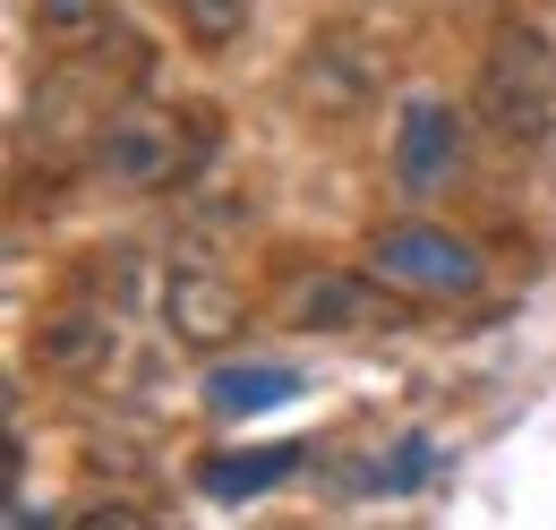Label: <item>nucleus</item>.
Instances as JSON below:
<instances>
[{
    "label": "nucleus",
    "instance_id": "nucleus-3",
    "mask_svg": "<svg viewBox=\"0 0 556 530\" xmlns=\"http://www.w3.org/2000/svg\"><path fill=\"white\" fill-rule=\"evenodd\" d=\"M94 172L112 180V189H129V198H154V189H172L180 172H189V137L172 112H154V103H121L103 137H94Z\"/></svg>",
    "mask_w": 556,
    "mask_h": 530
},
{
    "label": "nucleus",
    "instance_id": "nucleus-2",
    "mask_svg": "<svg viewBox=\"0 0 556 530\" xmlns=\"http://www.w3.org/2000/svg\"><path fill=\"white\" fill-rule=\"evenodd\" d=\"M368 274H386L412 300H471L488 282L480 249L463 231H445V223H377L368 231Z\"/></svg>",
    "mask_w": 556,
    "mask_h": 530
},
{
    "label": "nucleus",
    "instance_id": "nucleus-10",
    "mask_svg": "<svg viewBox=\"0 0 556 530\" xmlns=\"http://www.w3.org/2000/svg\"><path fill=\"white\" fill-rule=\"evenodd\" d=\"M172 9H180V26H189L206 52H223V43L249 26V0H172Z\"/></svg>",
    "mask_w": 556,
    "mask_h": 530
},
{
    "label": "nucleus",
    "instance_id": "nucleus-8",
    "mask_svg": "<svg viewBox=\"0 0 556 530\" xmlns=\"http://www.w3.org/2000/svg\"><path fill=\"white\" fill-rule=\"evenodd\" d=\"M291 394H300V377H291V368H223V377H206V402L223 411V419L266 411V402H291Z\"/></svg>",
    "mask_w": 556,
    "mask_h": 530
},
{
    "label": "nucleus",
    "instance_id": "nucleus-9",
    "mask_svg": "<svg viewBox=\"0 0 556 530\" xmlns=\"http://www.w3.org/2000/svg\"><path fill=\"white\" fill-rule=\"evenodd\" d=\"M291 463H300L291 445L257 454V463H206V488H214V496H257V488H275V479H282Z\"/></svg>",
    "mask_w": 556,
    "mask_h": 530
},
{
    "label": "nucleus",
    "instance_id": "nucleus-7",
    "mask_svg": "<svg viewBox=\"0 0 556 530\" xmlns=\"http://www.w3.org/2000/svg\"><path fill=\"white\" fill-rule=\"evenodd\" d=\"M300 86H308V112H317V103H326V112H359V103L377 94V77H368V68H343V35H326V43L308 52Z\"/></svg>",
    "mask_w": 556,
    "mask_h": 530
},
{
    "label": "nucleus",
    "instance_id": "nucleus-1",
    "mask_svg": "<svg viewBox=\"0 0 556 530\" xmlns=\"http://www.w3.org/2000/svg\"><path fill=\"white\" fill-rule=\"evenodd\" d=\"M471 112L514 146H540L556 129V43L531 26H505L471 77Z\"/></svg>",
    "mask_w": 556,
    "mask_h": 530
},
{
    "label": "nucleus",
    "instance_id": "nucleus-5",
    "mask_svg": "<svg viewBox=\"0 0 556 530\" xmlns=\"http://www.w3.org/2000/svg\"><path fill=\"white\" fill-rule=\"evenodd\" d=\"M163 326H172V342H189V351H231L240 326H249V300L214 265H172L163 274Z\"/></svg>",
    "mask_w": 556,
    "mask_h": 530
},
{
    "label": "nucleus",
    "instance_id": "nucleus-6",
    "mask_svg": "<svg viewBox=\"0 0 556 530\" xmlns=\"http://www.w3.org/2000/svg\"><path fill=\"white\" fill-rule=\"evenodd\" d=\"M454 163H463L454 103L412 94V103H403V129H394V180H403V198H437V189L454 180Z\"/></svg>",
    "mask_w": 556,
    "mask_h": 530
},
{
    "label": "nucleus",
    "instance_id": "nucleus-4",
    "mask_svg": "<svg viewBox=\"0 0 556 530\" xmlns=\"http://www.w3.org/2000/svg\"><path fill=\"white\" fill-rule=\"evenodd\" d=\"M386 300H394L386 274H334V265H317V274H291L275 291V317L291 333H368V326L394 317Z\"/></svg>",
    "mask_w": 556,
    "mask_h": 530
}]
</instances>
